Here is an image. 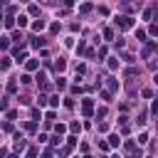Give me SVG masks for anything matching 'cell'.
Segmentation results:
<instances>
[{
  "label": "cell",
  "instance_id": "cell-6",
  "mask_svg": "<svg viewBox=\"0 0 158 158\" xmlns=\"http://www.w3.org/2000/svg\"><path fill=\"white\" fill-rule=\"evenodd\" d=\"M49 106H59V97H49Z\"/></svg>",
  "mask_w": 158,
  "mask_h": 158
},
{
  "label": "cell",
  "instance_id": "cell-13",
  "mask_svg": "<svg viewBox=\"0 0 158 158\" xmlns=\"http://www.w3.org/2000/svg\"><path fill=\"white\" fill-rule=\"evenodd\" d=\"M153 82H156V86H158V74H153Z\"/></svg>",
  "mask_w": 158,
  "mask_h": 158
},
{
  "label": "cell",
  "instance_id": "cell-14",
  "mask_svg": "<svg viewBox=\"0 0 158 158\" xmlns=\"http://www.w3.org/2000/svg\"><path fill=\"white\" fill-rule=\"evenodd\" d=\"M0 20H3V15H0Z\"/></svg>",
  "mask_w": 158,
  "mask_h": 158
},
{
  "label": "cell",
  "instance_id": "cell-4",
  "mask_svg": "<svg viewBox=\"0 0 158 158\" xmlns=\"http://www.w3.org/2000/svg\"><path fill=\"white\" fill-rule=\"evenodd\" d=\"M136 37H138L141 42H146V32H143V30H136Z\"/></svg>",
  "mask_w": 158,
  "mask_h": 158
},
{
  "label": "cell",
  "instance_id": "cell-7",
  "mask_svg": "<svg viewBox=\"0 0 158 158\" xmlns=\"http://www.w3.org/2000/svg\"><path fill=\"white\" fill-rule=\"evenodd\" d=\"M18 25H20V27H25V25H27V18H25V15H20V18H18Z\"/></svg>",
  "mask_w": 158,
  "mask_h": 158
},
{
  "label": "cell",
  "instance_id": "cell-11",
  "mask_svg": "<svg viewBox=\"0 0 158 158\" xmlns=\"http://www.w3.org/2000/svg\"><path fill=\"white\" fill-rule=\"evenodd\" d=\"M153 114H158V101H156V104H153Z\"/></svg>",
  "mask_w": 158,
  "mask_h": 158
},
{
  "label": "cell",
  "instance_id": "cell-9",
  "mask_svg": "<svg viewBox=\"0 0 158 158\" xmlns=\"http://www.w3.org/2000/svg\"><path fill=\"white\" fill-rule=\"evenodd\" d=\"M7 67H10V59H3V62H0V69H7Z\"/></svg>",
  "mask_w": 158,
  "mask_h": 158
},
{
  "label": "cell",
  "instance_id": "cell-8",
  "mask_svg": "<svg viewBox=\"0 0 158 158\" xmlns=\"http://www.w3.org/2000/svg\"><path fill=\"white\" fill-rule=\"evenodd\" d=\"M57 86H59V89H64V86H67V82H64V77H59V79H57Z\"/></svg>",
  "mask_w": 158,
  "mask_h": 158
},
{
  "label": "cell",
  "instance_id": "cell-12",
  "mask_svg": "<svg viewBox=\"0 0 158 158\" xmlns=\"http://www.w3.org/2000/svg\"><path fill=\"white\" fill-rule=\"evenodd\" d=\"M42 158H52V151H47V153H45V156Z\"/></svg>",
  "mask_w": 158,
  "mask_h": 158
},
{
  "label": "cell",
  "instance_id": "cell-1",
  "mask_svg": "<svg viewBox=\"0 0 158 158\" xmlns=\"http://www.w3.org/2000/svg\"><path fill=\"white\" fill-rule=\"evenodd\" d=\"M45 25H47L45 20H35V22H32V30H35V32H42V30H45Z\"/></svg>",
  "mask_w": 158,
  "mask_h": 158
},
{
  "label": "cell",
  "instance_id": "cell-2",
  "mask_svg": "<svg viewBox=\"0 0 158 158\" xmlns=\"http://www.w3.org/2000/svg\"><path fill=\"white\" fill-rule=\"evenodd\" d=\"M116 25H121V27H131L134 20H131V18H119V20H116Z\"/></svg>",
  "mask_w": 158,
  "mask_h": 158
},
{
  "label": "cell",
  "instance_id": "cell-5",
  "mask_svg": "<svg viewBox=\"0 0 158 158\" xmlns=\"http://www.w3.org/2000/svg\"><path fill=\"white\" fill-rule=\"evenodd\" d=\"M109 138H111V146H119V143H121V138H119L116 134H114V136H109Z\"/></svg>",
  "mask_w": 158,
  "mask_h": 158
},
{
  "label": "cell",
  "instance_id": "cell-3",
  "mask_svg": "<svg viewBox=\"0 0 158 158\" xmlns=\"http://www.w3.org/2000/svg\"><path fill=\"white\" fill-rule=\"evenodd\" d=\"M82 106H84V114H89V111H91V101H89V99H84V104H82Z\"/></svg>",
  "mask_w": 158,
  "mask_h": 158
},
{
  "label": "cell",
  "instance_id": "cell-10",
  "mask_svg": "<svg viewBox=\"0 0 158 158\" xmlns=\"http://www.w3.org/2000/svg\"><path fill=\"white\" fill-rule=\"evenodd\" d=\"M27 158H37V151H35V148H30V151H27Z\"/></svg>",
  "mask_w": 158,
  "mask_h": 158
}]
</instances>
